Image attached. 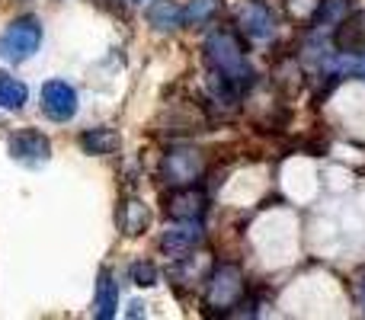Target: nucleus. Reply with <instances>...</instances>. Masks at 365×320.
Returning <instances> with one entry per match:
<instances>
[{
    "instance_id": "obj_1",
    "label": "nucleus",
    "mask_w": 365,
    "mask_h": 320,
    "mask_svg": "<svg viewBox=\"0 0 365 320\" xmlns=\"http://www.w3.org/2000/svg\"><path fill=\"white\" fill-rule=\"evenodd\" d=\"M205 61L212 71L227 77L237 90H247L253 83V68L247 61L244 42L234 29H218L205 38Z\"/></svg>"
},
{
    "instance_id": "obj_2",
    "label": "nucleus",
    "mask_w": 365,
    "mask_h": 320,
    "mask_svg": "<svg viewBox=\"0 0 365 320\" xmlns=\"http://www.w3.org/2000/svg\"><path fill=\"white\" fill-rule=\"evenodd\" d=\"M244 291H247L244 269L237 263H218L205 279V308L227 314L231 308L240 304Z\"/></svg>"
},
{
    "instance_id": "obj_3",
    "label": "nucleus",
    "mask_w": 365,
    "mask_h": 320,
    "mask_svg": "<svg viewBox=\"0 0 365 320\" xmlns=\"http://www.w3.org/2000/svg\"><path fill=\"white\" fill-rule=\"evenodd\" d=\"M42 45V23L36 16H19L0 32V58L10 64H23Z\"/></svg>"
},
{
    "instance_id": "obj_4",
    "label": "nucleus",
    "mask_w": 365,
    "mask_h": 320,
    "mask_svg": "<svg viewBox=\"0 0 365 320\" xmlns=\"http://www.w3.org/2000/svg\"><path fill=\"white\" fill-rule=\"evenodd\" d=\"M205 154L199 148H173L164 154L160 163V176H164L170 186H195V182L205 176Z\"/></svg>"
},
{
    "instance_id": "obj_5",
    "label": "nucleus",
    "mask_w": 365,
    "mask_h": 320,
    "mask_svg": "<svg viewBox=\"0 0 365 320\" xmlns=\"http://www.w3.org/2000/svg\"><path fill=\"white\" fill-rule=\"evenodd\" d=\"M6 154L16 163H23V167L38 170L51 160V141L36 128H23V132L6 138Z\"/></svg>"
},
{
    "instance_id": "obj_6",
    "label": "nucleus",
    "mask_w": 365,
    "mask_h": 320,
    "mask_svg": "<svg viewBox=\"0 0 365 320\" xmlns=\"http://www.w3.org/2000/svg\"><path fill=\"white\" fill-rule=\"evenodd\" d=\"M202 237H205V231H202L199 221H177L160 234V253L170 259H186L189 253H195Z\"/></svg>"
},
{
    "instance_id": "obj_7",
    "label": "nucleus",
    "mask_w": 365,
    "mask_h": 320,
    "mask_svg": "<svg viewBox=\"0 0 365 320\" xmlns=\"http://www.w3.org/2000/svg\"><path fill=\"white\" fill-rule=\"evenodd\" d=\"M42 113L51 122H71L77 115V90L68 81L42 83Z\"/></svg>"
},
{
    "instance_id": "obj_8",
    "label": "nucleus",
    "mask_w": 365,
    "mask_h": 320,
    "mask_svg": "<svg viewBox=\"0 0 365 320\" xmlns=\"http://www.w3.org/2000/svg\"><path fill=\"white\" fill-rule=\"evenodd\" d=\"M205 208H208L205 192L195 186H177L167 195V215L173 221H202Z\"/></svg>"
},
{
    "instance_id": "obj_9",
    "label": "nucleus",
    "mask_w": 365,
    "mask_h": 320,
    "mask_svg": "<svg viewBox=\"0 0 365 320\" xmlns=\"http://www.w3.org/2000/svg\"><path fill=\"white\" fill-rule=\"evenodd\" d=\"M237 26H240V32H247L250 38H269L272 32H276V16H272L269 6H263L259 0H240Z\"/></svg>"
},
{
    "instance_id": "obj_10",
    "label": "nucleus",
    "mask_w": 365,
    "mask_h": 320,
    "mask_svg": "<svg viewBox=\"0 0 365 320\" xmlns=\"http://www.w3.org/2000/svg\"><path fill=\"white\" fill-rule=\"evenodd\" d=\"M145 19L154 32H177L180 26H186V10L177 0H154V4H148Z\"/></svg>"
},
{
    "instance_id": "obj_11",
    "label": "nucleus",
    "mask_w": 365,
    "mask_h": 320,
    "mask_svg": "<svg viewBox=\"0 0 365 320\" xmlns=\"http://www.w3.org/2000/svg\"><path fill=\"white\" fill-rule=\"evenodd\" d=\"M115 221H119V231L125 237H138V234H145L151 212H148V205L141 199H125L119 205V212H115Z\"/></svg>"
},
{
    "instance_id": "obj_12",
    "label": "nucleus",
    "mask_w": 365,
    "mask_h": 320,
    "mask_svg": "<svg viewBox=\"0 0 365 320\" xmlns=\"http://www.w3.org/2000/svg\"><path fill=\"white\" fill-rule=\"evenodd\" d=\"M122 145L119 132L109 125H100V128H90V132L81 135V148L83 154H93V158H109V154H115Z\"/></svg>"
},
{
    "instance_id": "obj_13",
    "label": "nucleus",
    "mask_w": 365,
    "mask_h": 320,
    "mask_svg": "<svg viewBox=\"0 0 365 320\" xmlns=\"http://www.w3.org/2000/svg\"><path fill=\"white\" fill-rule=\"evenodd\" d=\"M93 308L100 320H113L115 311H119V289L113 282V272L100 269V282H96V298H93Z\"/></svg>"
},
{
    "instance_id": "obj_14",
    "label": "nucleus",
    "mask_w": 365,
    "mask_h": 320,
    "mask_svg": "<svg viewBox=\"0 0 365 320\" xmlns=\"http://www.w3.org/2000/svg\"><path fill=\"white\" fill-rule=\"evenodd\" d=\"M26 100H29V90H26V83L0 71V109L19 113V109L26 106Z\"/></svg>"
},
{
    "instance_id": "obj_15",
    "label": "nucleus",
    "mask_w": 365,
    "mask_h": 320,
    "mask_svg": "<svg viewBox=\"0 0 365 320\" xmlns=\"http://www.w3.org/2000/svg\"><path fill=\"white\" fill-rule=\"evenodd\" d=\"M182 10H186V26L202 29V26H208L218 16L221 0H189V6H182Z\"/></svg>"
},
{
    "instance_id": "obj_16",
    "label": "nucleus",
    "mask_w": 365,
    "mask_h": 320,
    "mask_svg": "<svg viewBox=\"0 0 365 320\" xmlns=\"http://www.w3.org/2000/svg\"><path fill=\"white\" fill-rule=\"evenodd\" d=\"M132 282L138 289H151V285L160 282V269L151 259H138V263H132Z\"/></svg>"
},
{
    "instance_id": "obj_17",
    "label": "nucleus",
    "mask_w": 365,
    "mask_h": 320,
    "mask_svg": "<svg viewBox=\"0 0 365 320\" xmlns=\"http://www.w3.org/2000/svg\"><path fill=\"white\" fill-rule=\"evenodd\" d=\"M336 71H340V74H349V77H359V81H365V51H359V55H343L340 61H336Z\"/></svg>"
},
{
    "instance_id": "obj_18",
    "label": "nucleus",
    "mask_w": 365,
    "mask_h": 320,
    "mask_svg": "<svg viewBox=\"0 0 365 320\" xmlns=\"http://www.w3.org/2000/svg\"><path fill=\"white\" fill-rule=\"evenodd\" d=\"M356 295H359V304H362V311H365V272L359 276V282H356Z\"/></svg>"
},
{
    "instance_id": "obj_19",
    "label": "nucleus",
    "mask_w": 365,
    "mask_h": 320,
    "mask_svg": "<svg viewBox=\"0 0 365 320\" xmlns=\"http://www.w3.org/2000/svg\"><path fill=\"white\" fill-rule=\"evenodd\" d=\"M135 4H141V0H135Z\"/></svg>"
}]
</instances>
